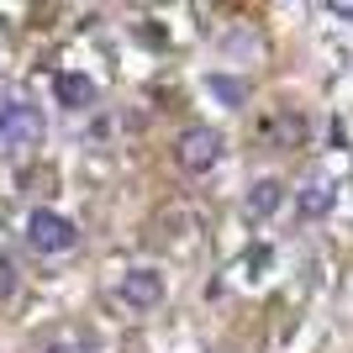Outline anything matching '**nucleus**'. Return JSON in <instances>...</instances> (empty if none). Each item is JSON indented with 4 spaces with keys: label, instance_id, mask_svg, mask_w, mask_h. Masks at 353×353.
I'll use <instances>...</instances> for the list:
<instances>
[{
    "label": "nucleus",
    "instance_id": "9d476101",
    "mask_svg": "<svg viewBox=\"0 0 353 353\" xmlns=\"http://www.w3.org/2000/svg\"><path fill=\"white\" fill-rule=\"evenodd\" d=\"M327 11H332V16H343V21H348V16H353V0H327Z\"/></svg>",
    "mask_w": 353,
    "mask_h": 353
},
{
    "label": "nucleus",
    "instance_id": "20e7f679",
    "mask_svg": "<svg viewBox=\"0 0 353 353\" xmlns=\"http://www.w3.org/2000/svg\"><path fill=\"white\" fill-rule=\"evenodd\" d=\"M121 301L137 306V311H153L163 301V274L159 269H132V274L121 280Z\"/></svg>",
    "mask_w": 353,
    "mask_h": 353
},
{
    "label": "nucleus",
    "instance_id": "1a4fd4ad",
    "mask_svg": "<svg viewBox=\"0 0 353 353\" xmlns=\"http://www.w3.org/2000/svg\"><path fill=\"white\" fill-rule=\"evenodd\" d=\"M11 290H16V264L0 259V295H11Z\"/></svg>",
    "mask_w": 353,
    "mask_h": 353
},
{
    "label": "nucleus",
    "instance_id": "7ed1b4c3",
    "mask_svg": "<svg viewBox=\"0 0 353 353\" xmlns=\"http://www.w3.org/2000/svg\"><path fill=\"white\" fill-rule=\"evenodd\" d=\"M43 143V111L27 101H6L0 105V148H32Z\"/></svg>",
    "mask_w": 353,
    "mask_h": 353
},
{
    "label": "nucleus",
    "instance_id": "f257e3e1",
    "mask_svg": "<svg viewBox=\"0 0 353 353\" xmlns=\"http://www.w3.org/2000/svg\"><path fill=\"white\" fill-rule=\"evenodd\" d=\"M27 248H32V253H43V259H63V253L79 248V227H74L63 211L37 206V211L27 216Z\"/></svg>",
    "mask_w": 353,
    "mask_h": 353
},
{
    "label": "nucleus",
    "instance_id": "0eeeda50",
    "mask_svg": "<svg viewBox=\"0 0 353 353\" xmlns=\"http://www.w3.org/2000/svg\"><path fill=\"white\" fill-rule=\"evenodd\" d=\"M327 211H332V185L311 179L306 190H301V216H327Z\"/></svg>",
    "mask_w": 353,
    "mask_h": 353
},
{
    "label": "nucleus",
    "instance_id": "423d86ee",
    "mask_svg": "<svg viewBox=\"0 0 353 353\" xmlns=\"http://www.w3.org/2000/svg\"><path fill=\"white\" fill-rule=\"evenodd\" d=\"M280 201H285V185H280V179H259V185L248 190V216L253 221H259V216H274Z\"/></svg>",
    "mask_w": 353,
    "mask_h": 353
},
{
    "label": "nucleus",
    "instance_id": "9b49d317",
    "mask_svg": "<svg viewBox=\"0 0 353 353\" xmlns=\"http://www.w3.org/2000/svg\"><path fill=\"white\" fill-rule=\"evenodd\" d=\"M48 353H85V348H79V343H53Z\"/></svg>",
    "mask_w": 353,
    "mask_h": 353
},
{
    "label": "nucleus",
    "instance_id": "f03ea898",
    "mask_svg": "<svg viewBox=\"0 0 353 353\" xmlns=\"http://www.w3.org/2000/svg\"><path fill=\"white\" fill-rule=\"evenodd\" d=\"M221 132L216 127H185V132L174 137V163L185 169V174H206V169H216L221 163Z\"/></svg>",
    "mask_w": 353,
    "mask_h": 353
},
{
    "label": "nucleus",
    "instance_id": "6e6552de",
    "mask_svg": "<svg viewBox=\"0 0 353 353\" xmlns=\"http://www.w3.org/2000/svg\"><path fill=\"white\" fill-rule=\"evenodd\" d=\"M211 95H216L221 105H243V101H248V85L232 79V74H211Z\"/></svg>",
    "mask_w": 353,
    "mask_h": 353
},
{
    "label": "nucleus",
    "instance_id": "39448f33",
    "mask_svg": "<svg viewBox=\"0 0 353 353\" xmlns=\"http://www.w3.org/2000/svg\"><path fill=\"white\" fill-rule=\"evenodd\" d=\"M53 95H59L63 111H85V105H95V79H85V74H59V79H53Z\"/></svg>",
    "mask_w": 353,
    "mask_h": 353
}]
</instances>
